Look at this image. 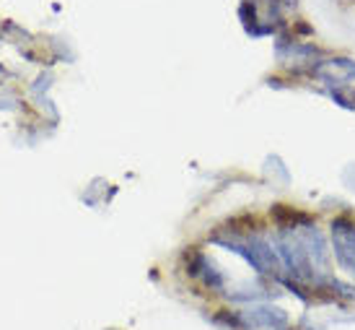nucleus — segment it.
Wrapping results in <instances>:
<instances>
[{
	"mask_svg": "<svg viewBox=\"0 0 355 330\" xmlns=\"http://www.w3.org/2000/svg\"><path fill=\"white\" fill-rule=\"evenodd\" d=\"M275 250L283 268L293 276V281H316L314 263L306 252L304 242L296 237L293 229H277L275 234Z\"/></svg>",
	"mask_w": 355,
	"mask_h": 330,
	"instance_id": "f257e3e1",
	"label": "nucleus"
},
{
	"mask_svg": "<svg viewBox=\"0 0 355 330\" xmlns=\"http://www.w3.org/2000/svg\"><path fill=\"white\" fill-rule=\"evenodd\" d=\"M228 250H234L236 255H241L244 261L262 276H272L277 279L280 270H283V263L277 258V250H272V245L262 237H244V240H228L223 242Z\"/></svg>",
	"mask_w": 355,
	"mask_h": 330,
	"instance_id": "f03ea898",
	"label": "nucleus"
},
{
	"mask_svg": "<svg viewBox=\"0 0 355 330\" xmlns=\"http://www.w3.org/2000/svg\"><path fill=\"white\" fill-rule=\"evenodd\" d=\"M311 76H316L319 81H324L327 86H335V91L340 86H345L350 81H355V60L350 58H327V60H319L309 68Z\"/></svg>",
	"mask_w": 355,
	"mask_h": 330,
	"instance_id": "7ed1b4c3",
	"label": "nucleus"
},
{
	"mask_svg": "<svg viewBox=\"0 0 355 330\" xmlns=\"http://www.w3.org/2000/svg\"><path fill=\"white\" fill-rule=\"evenodd\" d=\"M332 229V247L335 258L343 268H347L355 276V221L350 219H335L329 224Z\"/></svg>",
	"mask_w": 355,
	"mask_h": 330,
	"instance_id": "20e7f679",
	"label": "nucleus"
},
{
	"mask_svg": "<svg viewBox=\"0 0 355 330\" xmlns=\"http://www.w3.org/2000/svg\"><path fill=\"white\" fill-rule=\"evenodd\" d=\"M275 52L280 63H286V65L288 63L304 65L306 70L322 58V50L316 44H311V42H298V40H277Z\"/></svg>",
	"mask_w": 355,
	"mask_h": 330,
	"instance_id": "39448f33",
	"label": "nucleus"
},
{
	"mask_svg": "<svg viewBox=\"0 0 355 330\" xmlns=\"http://www.w3.org/2000/svg\"><path fill=\"white\" fill-rule=\"evenodd\" d=\"M239 320L244 322L249 330H286L288 315L280 307H249V310L239 312Z\"/></svg>",
	"mask_w": 355,
	"mask_h": 330,
	"instance_id": "423d86ee",
	"label": "nucleus"
},
{
	"mask_svg": "<svg viewBox=\"0 0 355 330\" xmlns=\"http://www.w3.org/2000/svg\"><path fill=\"white\" fill-rule=\"evenodd\" d=\"M277 3H280V8L286 10V13H288V10H293L298 6V0H277Z\"/></svg>",
	"mask_w": 355,
	"mask_h": 330,
	"instance_id": "0eeeda50",
	"label": "nucleus"
}]
</instances>
